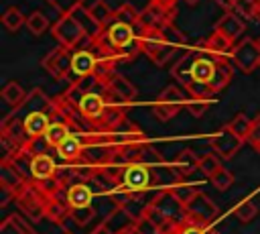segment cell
<instances>
[{
	"mask_svg": "<svg viewBox=\"0 0 260 234\" xmlns=\"http://www.w3.org/2000/svg\"><path fill=\"white\" fill-rule=\"evenodd\" d=\"M187 43L185 35L175 26V22H169L160 28H146L140 31V47L142 53L158 67H162L165 63H169L175 53L179 51V47H183Z\"/></svg>",
	"mask_w": 260,
	"mask_h": 234,
	"instance_id": "cell-1",
	"label": "cell"
},
{
	"mask_svg": "<svg viewBox=\"0 0 260 234\" xmlns=\"http://www.w3.org/2000/svg\"><path fill=\"white\" fill-rule=\"evenodd\" d=\"M104 35L108 39V43L112 45V49L116 51L120 63L134 59L138 53H142L140 47V28L138 24H130V22H122V20H112L106 28Z\"/></svg>",
	"mask_w": 260,
	"mask_h": 234,
	"instance_id": "cell-2",
	"label": "cell"
},
{
	"mask_svg": "<svg viewBox=\"0 0 260 234\" xmlns=\"http://www.w3.org/2000/svg\"><path fill=\"white\" fill-rule=\"evenodd\" d=\"M187 98H189V94H183L181 87L169 85V87H165V90L156 96V100H154V104H152V112H154V116H156L158 120L167 122V120H171L173 116H177V114L185 108Z\"/></svg>",
	"mask_w": 260,
	"mask_h": 234,
	"instance_id": "cell-3",
	"label": "cell"
},
{
	"mask_svg": "<svg viewBox=\"0 0 260 234\" xmlns=\"http://www.w3.org/2000/svg\"><path fill=\"white\" fill-rule=\"evenodd\" d=\"M51 33L57 39V43L67 49H75L81 45V41H87V35L83 31V26L79 24V20L73 16V12L61 14L59 20L53 24Z\"/></svg>",
	"mask_w": 260,
	"mask_h": 234,
	"instance_id": "cell-4",
	"label": "cell"
},
{
	"mask_svg": "<svg viewBox=\"0 0 260 234\" xmlns=\"http://www.w3.org/2000/svg\"><path fill=\"white\" fill-rule=\"evenodd\" d=\"M77 108H79V112L87 124L100 126L104 122V116L108 112V94H106V87L102 85V81L98 83L95 90H91L89 94H85L81 98Z\"/></svg>",
	"mask_w": 260,
	"mask_h": 234,
	"instance_id": "cell-5",
	"label": "cell"
},
{
	"mask_svg": "<svg viewBox=\"0 0 260 234\" xmlns=\"http://www.w3.org/2000/svg\"><path fill=\"white\" fill-rule=\"evenodd\" d=\"M175 14H177V8L175 4H165V2H156V0H150L144 10H140V16H138V28L140 31H146V28H160L169 22H175Z\"/></svg>",
	"mask_w": 260,
	"mask_h": 234,
	"instance_id": "cell-6",
	"label": "cell"
},
{
	"mask_svg": "<svg viewBox=\"0 0 260 234\" xmlns=\"http://www.w3.org/2000/svg\"><path fill=\"white\" fill-rule=\"evenodd\" d=\"M152 169L146 167L144 163H128L124 173H122V183L118 187H124L134 193H146L152 189Z\"/></svg>",
	"mask_w": 260,
	"mask_h": 234,
	"instance_id": "cell-7",
	"label": "cell"
},
{
	"mask_svg": "<svg viewBox=\"0 0 260 234\" xmlns=\"http://www.w3.org/2000/svg\"><path fill=\"white\" fill-rule=\"evenodd\" d=\"M232 63L244 73L254 71L260 63V45H258V41H254L250 37H244L242 41H238L234 45V51H232Z\"/></svg>",
	"mask_w": 260,
	"mask_h": 234,
	"instance_id": "cell-8",
	"label": "cell"
},
{
	"mask_svg": "<svg viewBox=\"0 0 260 234\" xmlns=\"http://www.w3.org/2000/svg\"><path fill=\"white\" fill-rule=\"evenodd\" d=\"M150 203H152L162 216H167L169 220H173V222H177V224H183V222L187 220V206H185L183 201H179L167 187L158 189V191L152 195Z\"/></svg>",
	"mask_w": 260,
	"mask_h": 234,
	"instance_id": "cell-9",
	"label": "cell"
},
{
	"mask_svg": "<svg viewBox=\"0 0 260 234\" xmlns=\"http://www.w3.org/2000/svg\"><path fill=\"white\" fill-rule=\"evenodd\" d=\"M219 218L217 206L203 193L199 191L189 203H187V220H193L203 226H213V222Z\"/></svg>",
	"mask_w": 260,
	"mask_h": 234,
	"instance_id": "cell-10",
	"label": "cell"
},
{
	"mask_svg": "<svg viewBox=\"0 0 260 234\" xmlns=\"http://www.w3.org/2000/svg\"><path fill=\"white\" fill-rule=\"evenodd\" d=\"M71 61H73L71 49L59 45L53 51H49V55L43 59V69L55 79H67L71 73Z\"/></svg>",
	"mask_w": 260,
	"mask_h": 234,
	"instance_id": "cell-11",
	"label": "cell"
},
{
	"mask_svg": "<svg viewBox=\"0 0 260 234\" xmlns=\"http://www.w3.org/2000/svg\"><path fill=\"white\" fill-rule=\"evenodd\" d=\"M234 45L230 39H225L221 33L213 31L197 49L205 55H209L211 59H215L217 63H223V61H232V51H234Z\"/></svg>",
	"mask_w": 260,
	"mask_h": 234,
	"instance_id": "cell-12",
	"label": "cell"
},
{
	"mask_svg": "<svg viewBox=\"0 0 260 234\" xmlns=\"http://www.w3.org/2000/svg\"><path fill=\"white\" fill-rule=\"evenodd\" d=\"M242 144H244V140H242L238 134H234L228 124L221 126V128L211 136V149H213L221 159H232V157L238 153V149H240Z\"/></svg>",
	"mask_w": 260,
	"mask_h": 234,
	"instance_id": "cell-13",
	"label": "cell"
},
{
	"mask_svg": "<svg viewBox=\"0 0 260 234\" xmlns=\"http://www.w3.org/2000/svg\"><path fill=\"white\" fill-rule=\"evenodd\" d=\"M100 67V57L98 53L87 45L85 49H75L73 51V61H71V73L75 77H85V75H95Z\"/></svg>",
	"mask_w": 260,
	"mask_h": 234,
	"instance_id": "cell-14",
	"label": "cell"
},
{
	"mask_svg": "<svg viewBox=\"0 0 260 234\" xmlns=\"http://www.w3.org/2000/svg\"><path fill=\"white\" fill-rule=\"evenodd\" d=\"M100 81L104 83V87H106L108 92H112L114 96H118L120 100H124V102H128V104H132V102L136 100V96H138L136 85H134L130 79H126L124 75L116 73V71H112L110 75H106V77L100 79Z\"/></svg>",
	"mask_w": 260,
	"mask_h": 234,
	"instance_id": "cell-15",
	"label": "cell"
},
{
	"mask_svg": "<svg viewBox=\"0 0 260 234\" xmlns=\"http://www.w3.org/2000/svg\"><path fill=\"white\" fill-rule=\"evenodd\" d=\"M217 33H221L225 39H230L232 43H238V39L244 35L246 31V22L244 18L236 12V10H225V14L215 22V28Z\"/></svg>",
	"mask_w": 260,
	"mask_h": 234,
	"instance_id": "cell-16",
	"label": "cell"
},
{
	"mask_svg": "<svg viewBox=\"0 0 260 234\" xmlns=\"http://www.w3.org/2000/svg\"><path fill=\"white\" fill-rule=\"evenodd\" d=\"M16 118H20V120H22L28 140L43 138V136H45V132L49 130L51 122H53V120H51V116H49V112H43V110L28 112V114H24V116H16Z\"/></svg>",
	"mask_w": 260,
	"mask_h": 234,
	"instance_id": "cell-17",
	"label": "cell"
},
{
	"mask_svg": "<svg viewBox=\"0 0 260 234\" xmlns=\"http://www.w3.org/2000/svg\"><path fill=\"white\" fill-rule=\"evenodd\" d=\"M136 220H138V218H136L128 208H124V206H116V208L104 218L102 224H104L112 234H120V232H124V230L134 228Z\"/></svg>",
	"mask_w": 260,
	"mask_h": 234,
	"instance_id": "cell-18",
	"label": "cell"
},
{
	"mask_svg": "<svg viewBox=\"0 0 260 234\" xmlns=\"http://www.w3.org/2000/svg\"><path fill=\"white\" fill-rule=\"evenodd\" d=\"M215 65H217L215 59H211L209 55L195 49V57H193V63H191V81L209 83L213 73H215Z\"/></svg>",
	"mask_w": 260,
	"mask_h": 234,
	"instance_id": "cell-19",
	"label": "cell"
},
{
	"mask_svg": "<svg viewBox=\"0 0 260 234\" xmlns=\"http://www.w3.org/2000/svg\"><path fill=\"white\" fill-rule=\"evenodd\" d=\"M118 151H120V149L110 147V144H83L81 157H83L87 163H91V165H95V167H102V165H108V163L116 157Z\"/></svg>",
	"mask_w": 260,
	"mask_h": 234,
	"instance_id": "cell-20",
	"label": "cell"
},
{
	"mask_svg": "<svg viewBox=\"0 0 260 234\" xmlns=\"http://www.w3.org/2000/svg\"><path fill=\"white\" fill-rule=\"evenodd\" d=\"M59 165L55 163V159L49 153H39L32 157L30 161V171H32V181H43V179H51L57 175Z\"/></svg>",
	"mask_w": 260,
	"mask_h": 234,
	"instance_id": "cell-21",
	"label": "cell"
},
{
	"mask_svg": "<svg viewBox=\"0 0 260 234\" xmlns=\"http://www.w3.org/2000/svg\"><path fill=\"white\" fill-rule=\"evenodd\" d=\"M26 183H28V179L14 167V163L10 159H2V163H0V185H6L14 191H20Z\"/></svg>",
	"mask_w": 260,
	"mask_h": 234,
	"instance_id": "cell-22",
	"label": "cell"
},
{
	"mask_svg": "<svg viewBox=\"0 0 260 234\" xmlns=\"http://www.w3.org/2000/svg\"><path fill=\"white\" fill-rule=\"evenodd\" d=\"M171 169L177 177H189L195 169H199V157L191 149H183L175 161H171Z\"/></svg>",
	"mask_w": 260,
	"mask_h": 234,
	"instance_id": "cell-23",
	"label": "cell"
},
{
	"mask_svg": "<svg viewBox=\"0 0 260 234\" xmlns=\"http://www.w3.org/2000/svg\"><path fill=\"white\" fill-rule=\"evenodd\" d=\"M91 199H93V189L89 183H73L69 185V191H67V203L69 208H85V206H91Z\"/></svg>",
	"mask_w": 260,
	"mask_h": 234,
	"instance_id": "cell-24",
	"label": "cell"
},
{
	"mask_svg": "<svg viewBox=\"0 0 260 234\" xmlns=\"http://www.w3.org/2000/svg\"><path fill=\"white\" fill-rule=\"evenodd\" d=\"M71 132H75L73 130V126L71 124H67V122H59V120H53L51 122V126H49V130L45 132V136H43V140L49 144V147H53V149H57Z\"/></svg>",
	"mask_w": 260,
	"mask_h": 234,
	"instance_id": "cell-25",
	"label": "cell"
},
{
	"mask_svg": "<svg viewBox=\"0 0 260 234\" xmlns=\"http://www.w3.org/2000/svg\"><path fill=\"white\" fill-rule=\"evenodd\" d=\"M81 151H83V140L77 132H71L59 147H57V153L61 159L65 161H75L81 157Z\"/></svg>",
	"mask_w": 260,
	"mask_h": 234,
	"instance_id": "cell-26",
	"label": "cell"
},
{
	"mask_svg": "<svg viewBox=\"0 0 260 234\" xmlns=\"http://www.w3.org/2000/svg\"><path fill=\"white\" fill-rule=\"evenodd\" d=\"M195 51H187L173 67H171V75L185 87L187 83H191V63H193Z\"/></svg>",
	"mask_w": 260,
	"mask_h": 234,
	"instance_id": "cell-27",
	"label": "cell"
},
{
	"mask_svg": "<svg viewBox=\"0 0 260 234\" xmlns=\"http://www.w3.org/2000/svg\"><path fill=\"white\" fill-rule=\"evenodd\" d=\"M73 16H75V18L79 20V24L83 26V31H85L87 39H98V37L102 35L104 26H100V24L93 20V16L89 14V8H83V4H81V6H77V8L73 10Z\"/></svg>",
	"mask_w": 260,
	"mask_h": 234,
	"instance_id": "cell-28",
	"label": "cell"
},
{
	"mask_svg": "<svg viewBox=\"0 0 260 234\" xmlns=\"http://www.w3.org/2000/svg\"><path fill=\"white\" fill-rule=\"evenodd\" d=\"M232 65H234L232 61H223V63H217V65H215V73H213V77H211V81H209V87H211L215 94L230 85V81H232V77H234Z\"/></svg>",
	"mask_w": 260,
	"mask_h": 234,
	"instance_id": "cell-29",
	"label": "cell"
},
{
	"mask_svg": "<svg viewBox=\"0 0 260 234\" xmlns=\"http://www.w3.org/2000/svg\"><path fill=\"white\" fill-rule=\"evenodd\" d=\"M167 189H169V191H171L179 201H183L185 206H187V203H189V201L199 193V189H197L193 183H187L183 177H175Z\"/></svg>",
	"mask_w": 260,
	"mask_h": 234,
	"instance_id": "cell-30",
	"label": "cell"
},
{
	"mask_svg": "<svg viewBox=\"0 0 260 234\" xmlns=\"http://www.w3.org/2000/svg\"><path fill=\"white\" fill-rule=\"evenodd\" d=\"M0 96H2V100H4L6 104H10L12 108H18V106L26 100V92H24L22 85L16 83V81H8V83L2 87Z\"/></svg>",
	"mask_w": 260,
	"mask_h": 234,
	"instance_id": "cell-31",
	"label": "cell"
},
{
	"mask_svg": "<svg viewBox=\"0 0 260 234\" xmlns=\"http://www.w3.org/2000/svg\"><path fill=\"white\" fill-rule=\"evenodd\" d=\"M89 14L93 16V20L100 24V26H108L112 20H114V14H116V10H112L110 6H108V2L106 0H95L91 6H89Z\"/></svg>",
	"mask_w": 260,
	"mask_h": 234,
	"instance_id": "cell-32",
	"label": "cell"
},
{
	"mask_svg": "<svg viewBox=\"0 0 260 234\" xmlns=\"http://www.w3.org/2000/svg\"><path fill=\"white\" fill-rule=\"evenodd\" d=\"M138 161L140 163H144L146 167H150V169H160V167H171V163H165V159H162V155L158 153V151H154L148 142H144L142 144V149H140V155H138Z\"/></svg>",
	"mask_w": 260,
	"mask_h": 234,
	"instance_id": "cell-33",
	"label": "cell"
},
{
	"mask_svg": "<svg viewBox=\"0 0 260 234\" xmlns=\"http://www.w3.org/2000/svg\"><path fill=\"white\" fill-rule=\"evenodd\" d=\"M2 24H4L10 33H16L22 24H26V16L20 12V8L8 6V8L2 12Z\"/></svg>",
	"mask_w": 260,
	"mask_h": 234,
	"instance_id": "cell-34",
	"label": "cell"
},
{
	"mask_svg": "<svg viewBox=\"0 0 260 234\" xmlns=\"http://www.w3.org/2000/svg\"><path fill=\"white\" fill-rule=\"evenodd\" d=\"M67 214H69V206H67V203H63V201H59V199H55V197H49V199H47L45 218H49L51 222L59 224Z\"/></svg>",
	"mask_w": 260,
	"mask_h": 234,
	"instance_id": "cell-35",
	"label": "cell"
},
{
	"mask_svg": "<svg viewBox=\"0 0 260 234\" xmlns=\"http://www.w3.org/2000/svg\"><path fill=\"white\" fill-rule=\"evenodd\" d=\"M230 128H232V132L234 134H238L244 142L248 140V134H250V128H252V118H248L246 114H236L232 120H230V124H228Z\"/></svg>",
	"mask_w": 260,
	"mask_h": 234,
	"instance_id": "cell-36",
	"label": "cell"
},
{
	"mask_svg": "<svg viewBox=\"0 0 260 234\" xmlns=\"http://www.w3.org/2000/svg\"><path fill=\"white\" fill-rule=\"evenodd\" d=\"M232 212H234V216H236L240 222H252V220L258 216V208H256V203H254L252 199H244V201L236 203Z\"/></svg>",
	"mask_w": 260,
	"mask_h": 234,
	"instance_id": "cell-37",
	"label": "cell"
},
{
	"mask_svg": "<svg viewBox=\"0 0 260 234\" xmlns=\"http://www.w3.org/2000/svg\"><path fill=\"white\" fill-rule=\"evenodd\" d=\"M26 28L30 31V35L39 37V35H43L49 28V20H47V16L41 10H35L32 14L26 16Z\"/></svg>",
	"mask_w": 260,
	"mask_h": 234,
	"instance_id": "cell-38",
	"label": "cell"
},
{
	"mask_svg": "<svg viewBox=\"0 0 260 234\" xmlns=\"http://www.w3.org/2000/svg\"><path fill=\"white\" fill-rule=\"evenodd\" d=\"M221 169V157L213 151V153H205L199 157V171H203L207 177H211L215 171Z\"/></svg>",
	"mask_w": 260,
	"mask_h": 234,
	"instance_id": "cell-39",
	"label": "cell"
},
{
	"mask_svg": "<svg viewBox=\"0 0 260 234\" xmlns=\"http://www.w3.org/2000/svg\"><path fill=\"white\" fill-rule=\"evenodd\" d=\"M59 226H61L63 234H91V232H93V228H87V224L77 222L71 214H67V216L59 222Z\"/></svg>",
	"mask_w": 260,
	"mask_h": 234,
	"instance_id": "cell-40",
	"label": "cell"
},
{
	"mask_svg": "<svg viewBox=\"0 0 260 234\" xmlns=\"http://www.w3.org/2000/svg\"><path fill=\"white\" fill-rule=\"evenodd\" d=\"M26 230H28V226H26L16 214L8 216V218L0 224V234H26Z\"/></svg>",
	"mask_w": 260,
	"mask_h": 234,
	"instance_id": "cell-41",
	"label": "cell"
},
{
	"mask_svg": "<svg viewBox=\"0 0 260 234\" xmlns=\"http://www.w3.org/2000/svg\"><path fill=\"white\" fill-rule=\"evenodd\" d=\"M209 104H211V98H187V104H185V110L193 116V118H201L205 112H207V108H209Z\"/></svg>",
	"mask_w": 260,
	"mask_h": 234,
	"instance_id": "cell-42",
	"label": "cell"
},
{
	"mask_svg": "<svg viewBox=\"0 0 260 234\" xmlns=\"http://www.w3.org/2000/svg\"><path fill=\"white\" fill-rule=\"evenodd\" d=\"M138 16H140V10H136L132 4H120L116 8V14L114 18L116 20H122V22H130V24H138Z\"/></svg>",
	"mask_w": 260,
	"mask_h": 234,
	"instance_id": "cell-43",
	"label": "cell"
},
{
	"mask_svg": "<svg viewBox=\"0 0 260 234\" xmlns=\"http://www.w3.org/2000/svg\"><path fill=\"white\" fill-rule=\"evenodd\" d=\"M209 181H211L219 191H225V189L232 187V183H234V173L228 171L225 167H221L219 171H215V173L209 177Z\"/></svg>",
	"mask_w": 260,
	"mask_h": 234,
	"instance_id": "cell-44",
	"label": "cell"
},
{
	"mask_svg": "<svg viewBox=\"0 0 260 234\" xmlns=\"http://www.w3.org/2000/svg\"><path fill=\"white\" fill-rule=\"evenodd\" d=\"M177 234H219V232H215L211 226H203V224H197L193 220H185L179 226Z\"/></svg>",
	"mask_w": 260,
	"mask_h": 234,
	"instance_id": "cell-45",
	"label": "cell"
},
{
	"mask_svg": "<svg viewBox=\"0 0 260 234\" xmlns=\"http://www.w3.org/2000/svg\"><path fill=\"white\" fill-rule=\"evenodd\" d=\"M185 92L191 98H211L215 92L209 87V83H201V81H191L185 85Z\"/></svg>",
	"mask_w": 260,
	"mask_h": 234,
	"instance_id": "cell-46",
	"label": "cell"
},
{
	"mask_svg": "<svg viewBox=\"0 0 260 234\" xmlns=\"http://www.w3.org/2000/svg\"><path fill=\"white\" fill-rule=\"evenodd\" d=\"M134 232H136V234H162L160 228H158L148 216H144V214L136 220V224H134Z\"/></svg>",
	"mask_w": 260,
	"mask_h": 234,
	"instance_id": "cell-47",
	"label": "cell"
},
{
	"mask_svg": "<svg viewBox=\"0 0 260 234\" xmlns=\"http://www.w3.org/2000/svg\"><path fill=\"white\" fill-rule=\"evenodd\" d=\"M59 14H69V12H73L77 6H81L85 0H47Z\"/></svg>",
	"mask_w": 260,
	"mask_h": 234,
	"instance_id": "cell-48",
	"label": "cell"
},
{
	"mask_svg": "<svg viewBox=\"0 0 260 234\" xmlns=\"http://www.w3.org/2000/svg\"><path fill=\"white\" fill-rule=\"evenodd\" d=\"M256 4H258V0H238V2L234 4V8H232V10H236L240 16L244 14L246 18H254Z\"/></svg>",
	"mask_w": 260,
	"mask_h": 234,
	"instance_id": "cell-49",
	"label": "cell"
},
{
	"mask_svg": "<svg viewBox=\"0 0 260 234\" xmlns=\"http://www.w3.org/2000/svg\"><path fill=\"white\" fill-rule=\"evenodd\" d=\"M69 214H71L77 222L89 224V220L95 216V210H93L91 206H85V208H69Z\"/></svg>",
	"mask_w": 260,
	"mask_h": 234,
	"instance_id": "cell-50",
	"label": "cell"
},
{
	"mask_svg": "<svg viewBox=\"0 0 260 234\" xmlns=\"http://www.w3.org/2000/svg\"><path fill=\"white\" fill-rule=\"evenodd\" d=\"M248 144L254 147V151L260 147V114H256L252 118V128H250V134H248Z\"/></svg>",
	"mask_w": 260,
	"mask_h": 234,
	"instance_id": "cell-51",
	"label": "cell"
},
{
	"mask_svg": "<svg viewBox=\"0 0 260 234\" xmlns=\"http://www.w3.org/2000/svg\"><path fill=\"white\" fill-rule=\"evenodd\" d=\"M10 199H16V191L10 189V187H6V185H0V206L6 208Z\"/></svg>",
	"mask_w": 260,
	"mask_h": 234,
	"instance_id": "cell-52",
	"label": "cell"
},
{
	"mask_svg": "<svg viewBox=\"0 0 260 234\" xmlns=\"http://www.w3.org/2000/svg\"><path fill=\"white\" fill-rule=\"evenodd\" d=\"M215 2H217L219 6H223L225 10H232V8H234V4H236L238 0H215Z\"/></svg>",
	"mask_w": 260,
	"mask_h": 234,
	"instance_id": "cell-53",
	"label": "cell"
},
{
	"mask_svg": "<svg viewBox=\"0 0 260 234\" xmlns=\"http://www.w3.org/2000/svg\"><path fill=\"white\" fill-rule=\"evenodd\" d=\"M91 234H112V232H110L104 224H100V226H95V228H93V232H91Z\"/></svg>",
	"mask_w": 260,
	"mask_h": 234,
	"instance_id": "cell-54",
	"label": "cell"
},
{
	"mask_svg": "<svg viewBox=\"0 0 260 234\" xmlns=\"http://www.w3.org/2000/svg\"><path fill=\"white\" fill-rule=\"evenodd\" d=\"M254 18H256V20H260V0H258V4H256V10H254Z\"/></svg>",
	"mask_w": 260,
	"mask_h": 234,
	"instance_id": "cell-55",
	"label": "cell"
},
{
	"mask_svg": "<svg viewBox=\"0 0 260 234\" xmlns=\"http://www.w3.org/2000/svg\"><path fill=\"white\" fill-rule=\"evenodd\" d=\"M156 2H165V4H177L179 0H156Z\"/></svg>",
	"mask_w": 260,
	"mask_h": 234,
	"instance_id": "cell-56",
	"label": "cell"
},
{
	"mask_svg": "<svg viewBox=\"0 0 260 234\" xmlns=\"http://www.w3.org/2000/svg\"><path fill=\"white\" fill-rule=\"evenodd\" d=\"M183 2H187V4H189V6H193V4H197V2H199V0H183Z\"/></svg>",
	"mask_w": 260,
	"mask_h": 234,
	"instance_id": "cell-57",
	"label": "cell"
},
{
	"mask_svg": "<svg viewBox=\"0 0 260 234\" xmlns=\"http://www.w3.org/2000/svg\"><path fill=\"white\" fill-rule=\"evenodd\" d=\"M120 234H136V232H134V228H130V230H124V232H120Z\"/></svg>",
	"mask_w": 260,
	"mask_h": 234,
	"instance_id": "cell-58",
	"label": "cell"
},
{
	"mask_svg": "<svg viewBox=\"0 0 260 234\" xmlns=\"http://www.w3.org/2000/svg\"><path fill=\"white\" fill-rule=\"evenodd\" d=\"M26 234H37V232H35L32 228H28V230H26Z\"/></svg>",
	"mask_w": 260,
	"mask_h": 234,
	"instance_id": "cell-59",
	"label": "cell"
},
{
	"mask_svg": "<svg viewBox=\"0 0 260 234\" xmlns=\"http://www.w3.org/2000/svg\"><path fill=\"white\" fill-rule=\"evenodd\" d=\"M256 153H260V147H258V149H256Z\"/></svg>",
	"mask_w": 260,
	"mask_h": 234,
	"instance_id": "cell-60",
	"label": "cell"
},
{
	"mask_svg": "<svg viewBox=\"0 0 260 234\" xmlns=\"http://www.w3.org/2000/svg\"><path fill=\"white\" fill-rule=\"evenodd\" d=\"M258 45H260V39H258Z\"/></svg>",
	"mask_w": 260,
	"mask_h": 234,
	"instance_id": "cell-61",
	"label": "cell"
},
{
	"mask_svg": "<svg viewBox=\"0 0 260 234\" xmlns=\"http://www.w3.org/2000/svg\"><path fill=\"white\" fill-rule=\"evenodd\" d=\"M258 67H260V63H258Z\"/></svg>",
	"mask_w": 260,
	"mask_h": 234,
	"instance_id": "cell-62",
	"label": "cell"
}]
</instances>
